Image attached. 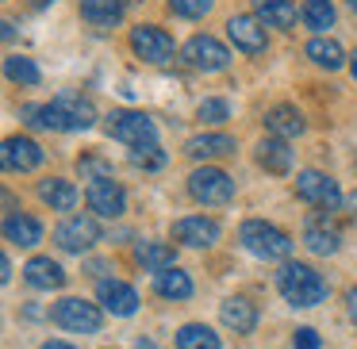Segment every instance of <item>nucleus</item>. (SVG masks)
<instances>
[{
    "label": "nucleus",
    "mask_w": 357,
    "mask_h": 349,
    "mask_svg": "<svg viewBox=\"0 0 357 349\" xmlns=\"http://www.w3.org/2000/svg\"><path fill=\"white\" fill-rule=\"evenodd\" d=\"M24 123L47 127V131H89L96 123V108L89 96L81 93H58L50 104H24L20 108Z\"/></svg>",
    "instance_id": "nucleus-1"
},
{
    "label": "nucleus",
    "mask_w": 357,
    "mask_h": 349,
    "mask_svg": "<svg viewBox=\"0 0 357 349\" xmlns=\"http://www.w3.org/2000/svg\"><path fill=\"white\" fill-rule=\"evenodd\" d=\"M238 242L246 254L261 257V261H292V234H284L277 223H265V219H246L238 226Z\"/></svg>",
    "instance_id": "nucleus-2"
},
{
    "label": "nucleus",
    "mask_w": 357,
    "mask_h": 349,
    "mask_svg": "<svg viewBox=\"0 0 357 349\" xmlns=\"http://www.w3.org/2000/svg\"><path fill=\"white\" fill-rule=\"evenodd\" d=\"M277 288L292 307H315L326 300V280L307 261H284L277 269Z\"/></svg>",
    "instance_id": "nucleus-3"
},
{
    "label": "nucleus",
    "mask_w": 357,
    "mask_h": 349,
    "mask_svg": "<svg viewBox=\"0 0 357 349\" xmlns=\"http://www.w3.org/2000/svg\"><path fill=\"white\" fill-rule=\"evenodd\" d=\"M104 131H108V139L123 142V146H131V150L154 146L158 142V123L146 111H135V108H116L104 119Z\"/></svg>",
    "instance_id": "nucleus-4"
},
{
    "label": "nucleus",
    "mask_w": 357,
    "mask_h": 349,
    "mask_svg": "<svg viewBox=\"0 0 357 349\" xmlns=\"http://www.w3.org/2000/svg\"><path fill=\"white\" fill-rule=\"evenodd\" d=\"M188 196L196 203H208V208L231 203L234 200V177L227 169H219V165H200V169L188 173Z\"/></svg>",
    "instance_id": "nucleus-5"
},
{
    "label": "nucleus",
    "mask_w": 357,
    "mask_h": 349,
    "mask_svg": "<svg viewBox=\"0 0 357 349\" xmlns=\"http://www.w3.org/2000/svg\"><path fill=\"white\" fill-rule=\"evenodd\" d=\"M50 318H54V326H62V330H73V334H96L104 323L100 307L89 300H81V295H62V300L50 307Z\"/></svg>",
    "instance_id": "nucleus-6"
},
{
    "label": "nucleus",
    "mask_w": 357,
    "mask_h": 349,
    "mask_svg": "<svg viewBox=\"0 0 357 349\" xmlns=\"http://www.w3.org/2000/svg\"><path fill=\"white\" fill-rule=\"evenodd\" d=\"M181 62L196 73H223L231 65V50L215 39V35H192L181 47Z\"/></svg>",
    "instance_id": "nucleus-7"
},
{
    "label": "nucleus",
    "mask_w": 357,
    "mask_h": 349,
    "mask_svg": "<svg viewBox=\"0 0 357 349\" xmlns=\"http://www.w3.org/2000/svg\"><path fill=\"white\" fill-rule=\"evenodd\" d=\"M296 196L307 200V203H315V208H323V211H338L342 203H346L338 180L326 177V173H319V169H300L296 173Z\"/></svg>",
    "instance_id": "nucleus-8"
},
{
    "label": "nucleus",
    "mask_w": 357,
    "mask_h": 349,
    "mask_svg": "<svg viewBox=\"0 0 357 349\" xmlns=\"http://www.w3.org/2000/svg\"><path fill=\"white\" fill-rule=\"evenodd\" d=\"M127 42H131V50L142 58V62H150V65H165V62H173V54H177V47H173V35L162 31V27H154V24L131 27Z\"/></svg>",
    "instance_id": "nucleus-9"
},
{
    "label": "nucleus",
    "mask_w": 357,
    "mask_h": 349,
    "mask_svg": "<svg viewBox=\"0 0 357 349\" xmlns=\"http://www.w3.org/2000/svg\"><path fill=\"white\" fill-rule=\"evenodd\" d=\"M96 242H100V226L89 215H66L54 226V246L66 249V254H89Z\"/></svg>",
    "instance_id": "nucleus-10"
},
{
    "label": "nucleus",
    "mask_w": 357,
    "mask_h": 349,
    "mask_svg": "<svg viewBox=\"0 0 357 349\" xmlns=\"http://www.w3.org/2000/svg\"><path fill=\"white\" fill-rule=\"evenodd\" d=\"M85 203L96 219H119L127 211V192L119 180H89L85 185Z\"/></svg>",
    "instance_id": "nucleus-11"
},
{
    "label": "nucleus",
    "mask_w": 357,
    "mask_h": 349,
    "mask_svg": "<svg viewBox=\"0 0 357 349\" xmlns=\"http://www.w3.org/2000/svg\"><path fill=\"white\" fill-rule=\"evenodd\" d=\"M227 39L234 42V50H242V54H265V47H269V39H265V24L254 16V12H238V16L227 20Z\"/></svg>",
    "instance_id": "nucleus-12"
},
{
    "label": "nucleus",
    "mask_w": 357,
    "mask_h": 349,
    "mask_svg": "<svg viewBox=\"0 0 357 349\" xmlns=\"http://www.w3.org/2000/svg\"><path fill=\"white\" fill-rule=\"evenodd\" d=\"M43 157H47V150L27 134H8L4 146H0V162H4L8 173H31L43 165Z\"/></svg>",
    "instance_id": "nucleus-13"
},
{
    "label": "nucleus",
    "mask_w": 357,
    "mask_h": 349,
    "mask_svg": "<svg viewBox=\"0 0 357 349\" xmlns=\"http://www.w3.org/2000/svg\"><path fill=\"white\" fill-rule=\"evenodd\" d=\"M303 246H307L311 254H319V257H331V254L342 249V234H338V226H334L331 211L307 215V223H303Z\"/></svg>",
    "instance_id": "nucleus-14"
},
{
    "label": "nucleus",
    "mask_w": 357,
    "mask_h": 349,
    "mask_svg": "<svg viewBox=\"0 0 357 349\" xmlns=\"http://www.w3.org/2000/svg\"><path fill=\"white\" fill-rule=\"evenodd\" d=\"M173 242L188 249H211L219 242V223L208 215H185L173 223Z\"/></svg>",
    "instance_id": "nucleus-15"
},
{
    "label": "nucleus",
    "mask_w": 357,
    "mask_h": 349,
    "mask_svg": "<svg viewBox=\"0 0 357 349\" xmlns=\"http://www.w3.org/2000/svg\"><path fill=\"white\" fill-rule=\"evenodd\" d=\"M96 300H100L104 311H112L116 318H131L139 311V292L123 280H96Z\"/></svg>",
    "instance_id": "nucleus-16"
},
{
    "label": "nucleus",
    "mask_w": 357,
    "mask_h": 349,
    "mask_svg": "<svg viewBox=\"0 0 357 349\" xmlns=\"http://www.w3.org/2000/svg\"><path fill=\"white\" fill-rule=\"evenodd\" d=\"M254 157H257V165H261L265 173H277V177H284V173L292 169V146H288L284 139H277V134H269V139L257 142Z\"/></svg>",
    "instance_id": "nucleus-17"
},
{
    "label": "nucleus",
    "mask_w": 357,
    "mask_h": 349,
    "mask_svg": "<svg viewBox=\"0 0 357 349\" xmlns=\"http://www.w3.org/2000/svg\"><path fill=\"white\" fill-rule=\"evenodd\" d=\"M219 318H223V326H227V330H234V334H254L257 307L246 300V295H231V300L219 303Z\"/></svg>",
    "instance_id": "nucleus-18"
},
{
    "label": "nucleus",
    "mask_w": 357,
    "mask_h": 349,
    "mask_svg": "<svg viewBox=\"0 0 357 349\" xmlns=\"http://www.w3.org/2000/svg\"><path fill=\"white\" fill-rule=\"evenodd\" d=\"M265 127H269V134H277V139H300L303 131H307V123H303L300 108L296 104H277V108L265 111Z\"/></svg>",
    "instance_id": "nucleus-19"
},
{
    "label": "nucleus",
    "mask_w": 357,
    "mask_h": 349,
    "mask_svg": "<svg viewBox=\"0 0 357 349\" xmlns=\"http://www.w3.org/2000/svg\"><path fill=\"white\" fill-rule=\"evenodd\" d=\"M24 280L31 288H39V292H54V288L66 284V269L54 257H31V261L24 265Z\"/></svg>",
    "instance_id": "nucleus-20"
},
{
    "label": "nucleus",
    "mask_w": 357,
    "mask_h": 349,
    "mask_svg": "<svg viewBox=\"0 0 357 349\" xmlns=\"http://www.w3.org/2000/svg\"><path fill=\"white\" fill-rule=\"evenodd\" d=\"M234 139L223 131H211V134H196V139L185 142V154L196 157V162H211V157H231L234 154Z\"/></svg>",
    "instance_id": "nucleus-21"
},
{
    "label": "nucleus",
    "mask_w": 357,
    "mask_h": 349,
    "mask_svg": "<svg viewBox=\"0 0 357 349\" xmlns=\"http://www.w3.org/2000/svg\"><path fill=\"white\" fill-rule=\"evenodd\" d=\"M4 242H12V246H39L43 242V223L35 215H24V211H12L8 219H4Z\"/></svg>",
    "instance_id": "nucleus-22"
},
{
    "label": "nucleus",
    "mask_w": 357,
    "mask_h": 349,
    "mask_svg": "<svg viewBox=\"0 0 357 349\" xmlns=\"http://www.w3.org/2000/svg\"><path fill=\"white\" fill-rule=\"evenodd\" d=\"M39 200L47 203L50 211H73L81 200V192L73 188V180H62V177H47L39 180Z\"/></svg>",
    "instance_id": "nucleus-23"
},
{
    "label": "nucleus",
    "mask_w": 357,
    "mask_h": 349,
    "mask_svg": "<svg viewBox=\"0 0 357 349\" xmlns=\"http://www.w3.org/2000/svg\"><path fill=\"white\" fill-rule=\"evenodd\" d=\"M254 16L265 27H277V31H292L296 27V4L292 0H254Z\"/></svg>",
    "instance_id": "nucleus-24"
},
{
    "label": "nucleus",
    "mask_w": 357,
    "mask_h": 349,
    "mask_svg": "<svg viewBox=\"0 0 357 349\" xmlns=\"http://www.w3.org/2000/svg\"><path fill=\"white\" fill-rule=\"evenodd\" d=\"M303 54L311 58V62L319 65V70H342V65H349V58H346V50L338 47V42L331 39V35H315V39L307 42V50Z\"/></svg>",
    "instance_id": "nucleus-25"
},
{
    "label": "nucleus",
    "mask_w": 357,
    "mask_h": 349,
    "mask_svg": "<svg viewBox=\"0 0 357 349\" xmlns=\"http://www.w3.org/2000/svg\"><path fill=\"white\" fill-rule=\"evenodd\" d=\"M135 261L150 272H162V269H173L177 265V249L169 242H139L135 246Z\"/></svg>",
    "instance_id": "nucleus-26"
},
{
    "label": "nucleus",
    "mask_w": 357,
    "mask_h": 349,
    "mask_svg": "<svg viewBox=\"0 0 357 349\" xmlns=\"http://www.w3.org/2000/svg\"><path fill=\"white\" fill-rule=\"evenodd\" d=\"M154 292L162 295V300H188L192 295V277H188L185 269H162L154 272Z\"/></svg>",
    "instance_id": "nucleus-27"
},
{
    "label": "nucleus",
    "mask_w": 357,
    "mask_h": 349,
    "mask_svg": "<svg viewBox=\"0 0 357 349\" xmlns=\"http://www.w3.org/2000/svg\"><path fill=\"white\" fill-rule=\"evenodd\" d=\"M81 20L93 27H116L123 20V0H81Z\"/></svg>",
    "instance_id": "nucleus-28"
},
{
    "label": "nucleus",
    "mask_w": 357,
    "mask_h": 349,
    "mask_svg": "<svg viewBox=\"0 0 357 349\" xmlns=\"http://www.w3.org/2000/svg\"><path fill=\"white\" fill-rule=\"evenodd\" d=\"M300 20H303V27H311L315 35H326L334 27V20H338V12H334L331 0H303Z\"/></svg>",
    "instance_id": "nucleus-29"
},
{
    "label": "nucleus",
    "mask_w": 357,
    "mask_h": 349,
    "mask_svg": "<svg viewBox=\"0 0 357 349\" xmlns=\"http://www.w3.org/2000/svg\"><path fill=\"white\" fill-rule=\"evenodd\" d=\"M177 349H223L219 334L204 323H185L177 330Z\"/></svg>",
    "instance_id": "nucleus-30"
},
{
    "label": "nucleus",
    "mask_w": 357,
    "mask_h": 349,
    "mask_svg": "<svg viewBox=\"0 0 357 349\" xmlns=\"http://www.w3.org/2000/svg\"><path fill=\"white\" fill-rule=\"evenodd\" d=\"M4 73H8V81H16V85H39L43 81L39 65H35L27 54H8L4 58Z\"/></svg>",
    "instance_id": "nucleus-31"
},
{
    "label": "nucleus",
    "mask_w": 357,
    "mask_h": 349,
    "mask_svg": "<svg viewBox=\"0 0 357 349\" xmlns=\"http://www.w3.org/2000/svg\"><path fill=\"white\" fill-rule=\"evenodd\" d=\"M77 173H81V180H116V169H112V162L108 157H100V154H81L77 157Z\"/></svg>",
    "instance_id": "nucleus-32"
},
{
    "label": "nucleus",
    "mask_w": 357,
    "mask_h": 349,
    "mask_svg": "<svg viewBox=\"0 0 357 349\" xmlns=\"http://www.w3.org/2000/svg\"><path fill=\"white\" fill-rule=\"evenodd\" d=\"M196 119L219 127V123H227V119H231V104L219 100V96H208V100H200V108H196Z\"/></svg>",
    "instance_id": "nucleus-33"
},
{
    "label": "nucleus",
    "mask_w": 357,
    "mask_h": 349,
    "mask_svg": "<svg viewBox=\"0 0 357 349\" xmlns=\"http://www.w3.org/2000/svg\"><path fill=\"white\" fill-rule=\"evenodd\" d=\"M165 4H169V12H177L185 20H204L215 8V0H165Z\"/></svg>",
    "instance_id": "nucleus-34"
},
{
    "label": "nucleus",
    "mask_w": 357,
    "mask_h": 349,
    "mask_svg": "<svg viewBox=\"0 0 357 349\" xmlns=\"http://www.w3.org/2000/svg\"><path fill=\"white\" fill-rule=\"evenodd\" d=\"M131 165H139V169H162L165 165V150L158 146H139V150H131Z\"/></svg>",
    "instance_id": "nucleus-35"
},
{
    "label": "nucleus",
    "mask_w": 357,
    "mask_h": 349,
    "mask_svg": "<svg viewBox=\"0 0 357 349\" xmlns=\"http://www.w3.org/2000/svg\"><path fill=\"white\" fill-rule=\"evenodd\" d=\"M292 346L296 349H319V334L311 330V326H300V330H296V338H292Z\"/></svg>",
    "instance_id": "nucleus-36"
},
{
    "label": "nucleus",
    "mask_w": 357,
    "mask_h": 349,
    "mask_svg": "<svg viewBox=\"0 0 357 349\" xmlns=\"http://www.w3.org/2000/svg\"><path fill=\"white\" fill-rule=\"evenodd\" d=\"M346 315H349V323L357 326V284L346 292Z\"/></svg>",
    "instance_id": "nucleus-37"
},
{
    "label": "nucleus",
    "mask_w": 357,
    "mask_h": 349,
    "mask_svg": "<svg viewBox=\"0 0 357 349\" xmlns=\"http://www.w3.org/2000/svg\"><path fill=\"white\" fill-rule=\"evenodd\" d=\"M0 280H4V284L12 280V261H8V257H0Z\"/></svg>",
    "instance_id": "nucleus-38"
},
{
    "label": "nucleus",
    "mask_w": 357,
    "mask_h": 349,
    "mask_svg": "<svg viewBox=\"0 0 357 349\" xmlns=\"http://www.w3.org/2000/svg\"><path fill=\"white\" fill-rule=\"evenodd\" d=\"M346 211H349V219L357 223V192H349V196H346Z\"/></svg>",
    "instance_id": "nucleus-39"
},
{
    "label": "nucleus",
    "mask_w": 357,
    "mask_h": 349,
    "mask_svg": "<svg viewBox=\"0 0 357 349\" xmlns=\"http://www.w3.org/2000/svg\"><path fill=\"white\" fill-rule=\"evenodd\" d=\"M27 4H31L35 12H43V8H50V4H58V0H27Z\"/></svg>",
    "instance_id": "nucleus-40"
},
{
    "label": "nucleus",
    "mask_w": 357,
    "mask_h": 349,
    "mask_svg": "<svg viewBox=\"0 0 357 349\" xmlns=\"http://www.w3.org/2000/svg\"><path fill=\"white\" fill-rule=\"evenodd\" d=\"M39 349H73V346H70V341H43Z\"/></svg>",
    "instance_id": "nucleus-41"
},
{
    "label": "nucleus",
    "mask_w": 357,
    "mask_h": 349,
    "mask_svg": "<svg viewBox=\"0 0 357 349\" xmlns=\"http://www.w3.org/2000/svg\"><path fill=\"white\" fill-rule=\"evenodd\" d=\"M349 73H354V81H357V54L349 58Z\"/></svg>",
    "instance_id": "nucleus-42"
},
{
    "label": "nucleus",
    "mask_w": 357,
    "mask_h": 349,
    "mask_svg": "<svg viewBox=\"0 0 357 349\" xmlns=\"http://www.w3.org/2000/svg\"><path fill=\"white\" fill-rule=\"evenodd\" d=\"M346 4H349V8H354V12H357V0H346Z\"/></svg>",
    "instance_id": "nucleus-43"
}]
</instances>
